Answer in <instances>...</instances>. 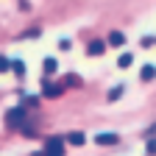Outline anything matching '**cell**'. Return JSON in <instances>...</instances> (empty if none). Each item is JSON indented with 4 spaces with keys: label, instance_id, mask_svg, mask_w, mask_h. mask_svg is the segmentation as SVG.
Masks as SVG:
<instances>
[{
    "label": "cell",
    "instance_id": "cell-1",
    "mask_svg": "<svg viewBox=\"0 0 156 156\" xmlns=\"http://www.w3.org/2000/svg\"><path fill=\"white\" fill-rule=\"evenodd\" d=\"M25 117H28L25 106H14V109L6 112V126H9V128H20V126L25 123Z\"/></svg>",
    "mask_w": 156,
    "mask_h": 156
},
{
    "label": "cell",
    "instance_id": "cell-5",
    "mask_svg": "<svg viewBox=\"0 0 156 156\" xmlns=\"http://www.w3.org/2000/svg\"><path fill=\"white\" fill-rule=\"evenodd\" d=\"M106 45H112V48H123V45H126V36H123L120 31H112L109 39H106Z\"/></svg>",
    "mask_w": 156,
    "mask_h": 156
},
{
    "label": "cell",
    "instance_id": "cell-16",
    "mask_svg": "<svg viewBox=\"0 0 156 156\" xmlns=\"http://www.w3.org/2000/svg\"><path fill=\"white\" fill-rule=\"evenodd\" d=\"M148 153H156V142H153V140L148 142Z\"/></svg>",
    "mask_w": 156,
    "mask_h": 156
},
{
    "label": "cell",
    "instance_id": "cell-10",
    "mask_svg": "<svg viewBox=\"0 0 156 156\" xmlns=\"http://www.w3.org/2000/svg\"><path fill=\"white\" fill-rule=\"evenodd\" d=\"M140 78H142V81H153V78H156V67L153 64H145L142 73H140Z\"/></svg>",
    "mask_w": 156,
    "mask_h": 156
},
{
    "label": "cell",
    "instance_id": "cell-9",
    "mask_svg": "<svg viewBox=\"0 0 156 156\" xmlns=\"http://www.w3.org/2000/svg\"><path fill=\"white\" fill-rule=\"evenodd\" d=\"M58 87H62V89H67V87H70V89H75V87H81V78H78V75H64Z\"/></svg>",
    "mask_w": 156,
    "mask_h": 156
},
{
    "label": "cell",
    "instance_id": "cell-11",
    "mask_svg": "<svg viewBox=\"0 0 156 156\" xmlns=\"http://www.w3.org/2000/svg\"><path fill=\"white\" fill-rule=\"evenodd\" d=\"M11 73H14L17 78H23V75H25V64L20 62V58H14V62H11Z\"/></svg>",
    "mask_w": 156,
    "mask_h": 156
},
{
    "label": "cell",
    "instance_id": "cell-8",
    "mask_svg": "<svg viewBox=\"0 0 156 156\" xmlns=\"http://www.w3.org/2000/svg\"><path fill=\"white\" fill-rule=\"evenodd\" d=\"M87 142V134H81V131H73V134H67V145H84Z\"/></svg>",
    "mask_w": 156,
    "mask_h": 156
},
{
    "label": "cell",
    "instance_id": "cell-2",
    "mask_svg": "<svg viewBox=\"0 0 156 156\" xmlns=\"http://www.w3.org/2000/svg\"><path fill=\"white\" fill-rule=\"evenodd\" d=\"M42 153L45 156H64V140H62V136H48Z\"/></svg>",
    "mask_w": 156,
    "mask_h": 156
},
{
    "label": "cell",
    "instance_id": "cell-3",
    "mask_svg": "<svg viewBox=\"0 0 156 156\" xmlns=\"http://www.w3.org/2000/svg\"><path fill=\"white\" fill-rule=\"evenodd\" d=\"M64 89L58 87V84H53V81H48V78H42V95L45 98H58Z\"/></svg>",
    "mask_w": 156,
    "mask_h": 156
},
{
    "label": "cell",
    "instance_id": "cell-7",
    "mask_svg": "<svg viewBox=\"0 0 156 156\" xmlns=\"http://www.w3.org/2000/svg\"><path fill=\"white\" fill-rule=\"evenodd\" d=\"M56 70H58V64H56V58H45V62H42V78L53 75Z\"/></svg>",
    "mask_w": 156,
    "mask_h": 156
},
{
    "label": "cell",
    "instance_id": "cell-4",
    "mask_svg": "<svg viewBox=\"0 0 156 156\" xmlns=\"http://www.w3.org/2000/svg\"><path fill=\"white\" fill-rule=\"evenodd\" d=\"M103 50H106V42H101V39H92L87 45V56H103Z\"/></svg>",
    "mask_w": 156,
    "mask_h": 156
},
{
    "label": "cell",
    "instance_id": "cell-17",
    "mask_svg": "<svg viewBox=\"0 0 156 156\" xmlns=\"http://www.w3.org/2000/svg\"><path fill=\"white\" fill-rule=\"evenodd\" d=\"M34 156H45V153H42V151H36V153H34Z\"/></svg>",
    "mask_w": 156,
    "mask_h": 156
},
{
    "label": "cell",
    "instance_id": "cell-13",
    "mask_svg": "<svg viewBox=\"0 0 156 156\" xmlns=\"http://www.w3.org/2000/svg\"><path fill=\"white\" fill-rule=\"evenodd\" d=\"M131 62H134V56H131V53H123L117 64H120V67H131Z\"/></svg>",
    "mask_w": 156,
    "mask_h": 156
},
{
    "label": "cell",
    "instance_id": "cell-12",
    "mask_svg": "<svg viewBox=\"0 0 156 156\" xmlns=\"http://www.w3.org/2000/svg\"><path fill=\"white\" fill-rule=\"evenodd\" d=\"M123 98V87H114V89H109V101H120Z\"/></svg>",
    "mask_w": 156,
    "mask_h": 156
},
{
    "label": "cell",
    "instance_id": "cell-6",
    "mask_svg": "<svg viewBox=\"0 0 156 156\" xmlns=\"http://www.w3.org/2000/svg\"><path fill=\"white\" fill-rule=\"evenodd\" d=\"M95 142H98V145H117V134L103 131V134H98V136H95Z\"/></svg>",
    "mask_w": 156,
    "mask_h": 156
},
{
    "label": "cell",
    "instance_id": "cell-15",
    "mask_svg": "<svg viewBox=\"0 0 156 156\" xmlns=\"http://www.w3.org/2000/svg\"><path fill=\"white\" fill-rule=\"evenodd\" d=\"M70 48H73L70 39H58V50H70Z\"/></svg>",
    "mask_w": 156,
    "mask_h": 156
},
{
    "label": "cell",
    "instance_id": "cell-14",
    "mask_svg": "<svg viewBox=\"0 0 156 156\" xmlns=\"http://www.w3.org/2000/svg\"><path fill=\"white\" fill-rule=\"evenodd\" d=\"M11 70V62H9V58H3V56H0V73H9Z\"/></svg>",
    "mask_w": 156,
    "mask_h": 156
}]
</instances>
